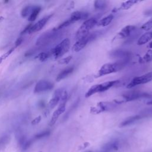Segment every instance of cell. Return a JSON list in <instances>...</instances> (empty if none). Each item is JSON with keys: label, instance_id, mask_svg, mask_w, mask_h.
<instances>
[{"label": "cell", "instance_id": "obj_1", "mask_svg": "<svg viewBox=\"0 0 152 152\" xmlns=\"http://www.w3.org/2000/svg\"><path fill=\"white\" fill-rule=\"evenodd\" d=\"M128 61L129 59H120L115 62L105 64L102 65L99 69L98 76H103L117 72L124 68L125 66L128 64Z\"/></svg>", "mask_w": 152, "mask_h": 152}, {"label": "cell", "instance_id": "obj_2", "mask_svg": "<svg viewBox=\"0 0 152 152\" xmlns=\"http://www.w3.org/2000/svg\"><path fill=\"white\" fill-rule=\"evenodd\" d=\"M97 23V21L96 18H90L85 20L76 33V40H77L87 35L90 33V30H91Z\"/></svg>", "mask_w": 152, "mask_h": 152}, {"label": "cell", "instance_id": "obj_3", "mask_svg": "<svg viewBox=\"0 0 152 152\" xmlns=\"http://www.w3.org/2000/svg\"><path fill=\"white\" fill-rule=\"evenodd\" d=\"M119 83L118 80H113V81H107L102 84H95L91 86L89 90L86 93V97H88L91 95L100 92H103L109 90L110 88L112 87L113 86H115Z\"/></svg>", "mask_w": 152, "mask_h": 152}, {"label": "cell", "instance_id": "obj_4", "mask_svg": "<svg viewBox=\"0 0 152 152\" xmlns=\"http://www.w3.org/2000/svg\"><path fill=\"white\" fill-rule=\"evenodd\" d=\"M69 47L70 40L69 39L66 38L53 48L49 53L53 56L55 59H57L65 55L69 50Z\"/></svg>", "mask_w": 152, "mask_h": 152}, {"label": "cell", "instance_id": "obj_5", "mask_svg": "<svg viewBox=\"0 0 152 152\" xmlns=\"http://www.w3.org/2000/svg\"><path fill=\"white\" fill-rule=\"evenodd\" d=\"M88 17V14L87 12H83V11H75L71 14V15L69 17V18H68L67 20L61 23L58 27H56V28L58 30H61L62 28H64L72 24V23L76 21L83 20H86Z\"/></svg>", "mask_w": 152, "mask_h": 152}, {"label": "cell", "instance_id": "obj_6", "mask_svg": "<svg viewBox=\"0 0 152 152\" xmlns=\"http://www.w3.org/2000/svg\"><path fill=\"white\" fill-rule=\"evenodd\" d=\"M57 31V30L53 28L51 31L44 33L37 39L36 45L39 46H43L48 43H50L51 42L55 40L58 37V33Z\"/></svg>", "mask_w": 152, "mask_h": 152}, {"label": "cell", "instance_id": "obj_7", "mask_svg": "<svg viewBox=\"0 0 152 152\" xmlns=\"http://www.w3.org/2000/svg\"><path fill=\"white\" fill-rule=\"evenodd\" d=\"M60 100V104L58 108L53 112L51 119L49 122V126H53L57 121L59 116L63 113L65 110V106L67 101L68 94L67 92H64Z\"/></svg>", "mask_w": 152, "mask_h": 152}, {"label": "cell", "instance_id": "obj_8", "mask_svg": "<svg viewBox=\"0 0 152 152\" xmlns=\"http://www.w3.org/2000/svg\"><path fill=\"white\" fill-rule=\"evenodd\" d=\"M96 33H89L86 36L77 40L72 46V50L78 52L81 50L88 42H91L96 37Z\"/></svg>", "mask_w": 152, "mask_h": 152}, {"label": "cell", "instance_id": "obj_9", "mask_svg": "<svg viewBox=\"0 0 152 152\" xmlns=\"http://www.w3.org/2000/svg\"><path fill=\"white\" fill-rule=\"evenodd\" d=\"M151 81H152V71L134 78L132 81L127 85V88H131L137 85L145 84L150 82Z\"/></svg>", "mask_w": 152, "mask_h": 152}, {"label": "cell", "instance_id": "obj_10", "mask_svg": "<svg viewBox=\"0 0 152 152\" xmlns=\"http://www.w3.org/2000/svg\"><path fill=\"white\" fill-rule=\"evenodd\" d=\"M53 87V84L47 80H40L37 82L34 87V92L39 93L51 90Z\"/></svg>", "mask_w": 152, "mask_h": 152}, {"label": "cell", "instance_id": "obj_11", "mask_svg": "<svg viewBox=\"0 0 152 152\" xmlns=\"http://www.w3.org/2000/svg\"><path fill=\"white\" fill-rule=\"evenodd\" d=\"M52 16V14L49 15L48 16H46L42 19H40L39 21H38L37 23H36L34 24H32L31 26L30 30H28V33H35L38 31H40L42 30V28L46 25V23L48 21V20L50 18V17Z\"/></svg>", "mask_w": 152, "mask_h": 152}, {"label": "cell", "instance_id": "obj_12", "mask_svg": "<svg viewBox=\"0 0 152 152\" xmlns=\"http://www.w3.org/2000/svg\"><path fill=\"white\" fill-rule=\"evenodd\" d=\"M123 97L124 99L127 101H131L137 100L140 98L143 97H150V94L147 93H143V92H138V91H132L129 92L128 93H125L123 95Z\"/></svg>", "mask_w": 152, "mask_h": 152}, {"label": "cell", "instance_id": "obj_13", "mask_svg": "<svg viewBox=\"0 0 152 152\" xmlns=\"http://www.w3.org/2000/svg\"><path fill=\"white\" fill-rule=\"evenodd\" d=\"M64 91V90H63L62 88H59L55 91L53 97L50 100L49 102V106L50 109L54 108L57 105V104L60 102L61 96Z\"/></svg>", "mask_w": 152, "mask_h": 152}, {"label": "cell", "instance_id": "obj_14", "mask_svg": "<svg viewBox=\"0 0 152 152\" xmlns=\"http://www.w3.org/2000/svg\"><path fill=\"white\" fill-rule=\"evenodd\" d=\"M119 148V142L116 140L110 141L104 144L101 148L100 152H114Z\"/></svg>", "mask_w": 152, "mask_h": 152}, {"label": "cell", "instance_id": "obj_15", "mask_svg": "<svg viewBox=\"0 0 152 152\" xmlns=\"http://www.w3.org/2000/svg\"><path fill=\"white\" fill-rule=\"evenodd\" d=\"M135 26H127L123 28L118 34L117 37L121 39L126 38L131 34V33L135 30Z\"/></svg>", "mask_w": 152, "mask_h": 152}, {"label": "cell", "instance_id": "obj_16", "mask_svg": "<svg viewBox=\"0 0 152 152\" xmlns=\"http://www.w3.org/2000/svg\"><path fill=\"white\" fill-rule=\"evenodd\" d=\"M74 71V67L73 66H70L68 68H66L62 70L57 76L56 77V81H59L66 77H67L69 75H70L72 72Z\"/></svg>", "mask_w": 152, "mask_h": 152}, {"label": "cell", "instance_id": "obj_17", "mask_svg": "<svg viewBox=\"0 0 152 152\" xmlns=\"http://www.w3.org/2000/svg\"><path fill=\"white\" fill-rule=\"evenodd\" d=\"M152 39V31H148L143 34L138 40L137 44L138 45H142L148 42L150 40Z\"/></svg>", "mask_w": 152, "mask_h": 152}, {"label": "cell", "instance_id": "obj_18", "mask_svg": "<svg viewBox=\"0 0 152 152\" xmlns=\"http://www.w3.org/2000/svg\"><path fill=\"white\" fill-rule=\"evenodd\" d=\"M141 118V116L140 115H135V116H132L131 117H129L127 119H126L125 120H124L122 122H121V124L119 125V126L124 127V126L129 125L134 123L137 121L139 120Z\"/></svg>", "mask_w": 152, "mask_h": 152}, {"label": "cell", "instance_id": "obj_19", "mask_svg": "<svg viewBox=\"0 0 152 152\" xmlns=\"http://www.w3.org/2000/svg\"><path fill=\"white\" fill-rule=\"evenodd\" d=\"M113 15L112 14H109L107 16L101 19L97 23V26L99 27H106L109 25V24L112 21L113 19Z\"/></svg>", "mask_w": 152, "mask_h": 152}, {"label": "cell", "instance_id": "obj_20", "mask_svg": "<svg viewBox=\"0 0 152 152\" xmlns=\"http://www.w3.org/2000/svg\"><path fill=\"white\" fill-rule=\"evenodd\" d=\"M40 11H41V8L40 7L35 6L33 11L31 12V13L30 14V15L28 17V20L29 21H31V22L34 21L36 19L37 17L38 16Z\"/></svg>", "mask_w": 152, "mask_h": 152}, {"label": "cell", "instance_id": "obj_21", "mask_svg": "<svg viewBox=\"0 0 152 152\" xmlns=\"http://www.w3.org/2000/svg\"><path fill=\"white\" fill-rule=\"evenodd\" d=\"M35 6H31V5H28L26 7H24L21 12V15L22 16V17L23 18H26L27 17H29V15H30V14L31 13V12L33 11L34 8Z\"/></svg>", "mask_w": 152, "mask_h": 152}, {"label": "cell", "instance_id": "obj_22", "mask_svg": "<svg viewBox=\"0 0 152 152\" xmlns=\"http://www.w3.org/2000/svg\"><path fill=\"white\" fill-rule=\"evenodd\" d=\"M50 134V131H45L41 132H39L38 134H37L36 135H35L33 138L31 139L33 141H34V140H39L41 139L42 138L46 137L47 136H48Z\"/></svg>", "mask_w": 152, "mask_h": 152}, {"label": "cell", "instance_id": "obj_23", "mask_svg": "<svg viewBox=\"0 0 152 152\" xmlns=\"http://www.w3.org/2000/svg\"><path fill=\"white\" fill-rule=\"evenodd\" d=\"M106 1H96L94 3V8L97 10H102L106 7Z\"/></svg>", "mask_w": 152, "mask_h": 152}, {"label": "cell", "instance_id": "obj_24", "mask_svg": "<svg viewBox=\"0 0 152 152\" xmlns=\"http://www.w3.org/2000/svg\"><path fill=\"white\" fill-rule=\"evenodd\" d=\"M50 55V54L49 52H41L35 57V59H38L39 61L43 62L47 60Z\"/></svg>", "mask_w": 152, "mask_h": 152}, {"label": "cell", "instance_id": "obj_25", "mask_svg": "<svg viewBox=\"0 0 152 152\" xmlns=\"http://www.w3.org/2000/svg\"><path fill=\"white\" fill-rule=\"evenodd\" d=\"M15 49V47L11 48V49H9L7 52H5L3 55H2L0 56V64H1L5 59H6L14 51Z\"/></svg>", "mask_w": 152, "mask_h": 152}, {"label": "cell", "instance_id": "obj_26", "mask_svg": "<svg viewBox=\"0 0 152 152\" xmlns=\"http://www.w3.org/2000/svg\"><path fill=\"white\" fill-rule=\"evenodd\" d=\"M137 2V1H126L125 2H124L122 5L121 8L123 10H127L129 9L132 5H134V4H135Z\"/></svg>", "mask_w": 152, "mask_h": 152}, {"label": "cell", "instance_id": "obj_27", "mask_svg": "<svg viewBox=\"0 0 152 152\" xmlns=\"http://www.w3.org/2000/svg\"><path fill=\"white\" fill-rule=\"evenodd\" d=\"M141 28L143 30L148 31L151 28H152V18H151L150 20L145 23L141 27Z\"/></svg>", "mask_w": 152, "mask_h": 152}, {"label": "cell", "instance_id": "obj_28", "mask_svg": "<svg viewBox=\"0 0 152 152\" xmlns=\"http://www.w3.org/2000/svg\"><path fill=\"white\" fill-rule=\"evenodd\" d=\"M142 61L145 62H148L152 61V50H148L143 56Z\"/></svg>", "mask_w": 152, "mask_h": 152}, {"label": "cell", "instance_id": "obj_29", "mask_svg": "<svg viewBox=\"0 0 152 152\" xmlns=\"http://www.w3.org/2000/svg\"><path fill=\"white\" fill-rule=\"evenodd\" d=\"M71 59H72V56H67L66 58H62V59H60L58 61V64H68L69 62V61L71 60Z\"/></svg>", "mask_w": 152, "mask_h": 152}, {"label": "cell", "instance_id": "obj_30", "mask_svg": "<svg viewBox=\"0 0 152 152\" xmlns=\"http://www.w3.org/2000/svg\"><path fill=\"white\" fill-rule=\"evenodd\" d=\"M8 140H9V137L7 135H4L2 137L0 138V148L2 147L6 142H7Z\"/></svg>", "mask_w": 152, "mask_h": 152}, {"label": "cell", "instance_id": "obj_31", "mask_svg": "<svg viewBox=\"0 0 152 152\" xmlns=\"http://www.w3.org/2000/svg\"><path fill=\"white\" fill-rule=\"evenodd\" d=\"M41 119H42V118H41L40 116H37L36 118H35L31 121V124L33 125H35L38 124L40 122Z\"/></svg>", "mask_w": 152, "mask_h": 152}, {"label": "cell", "instance_id": "obj_32", "mask_svg": "<svg viewBox=\"0 0 152 152\" xmlns=\"http://www.w3.org/2000/svg\"><path fill=\"white\" fill-rule=\"evenodd\" d=\"M23 41V38L22 37H18V38L16 40V41H15V48H16L18 47V46L22 43Z\"/></svg>", "mask_w": 152, "mask_h": 152}, {"label": "cell", "instance_id": "obj_33", "mask_svg": "<svg viewBox=\"0 0 152 152\" xmlns=\"http://www.w3.org/2000/svg\"><path fill=\"white\" fill-rule=\"evenodd\" d=\"M32 26V24H30L29 25H28V26H26V27L22 31V32L21 33V34L22 35V34H25V33H28V30H30V27H31V26Z\"/></svg>", "mask_w": 152, "mask_h": 152}, {"label": "cell", "instance_id": "obj_34", "mask_svg": "<svg viewBox=\"0 0 152 152\" xmlns=\"http://www.w3.org/2000/svg\"><path fill=\"white\" fill-rule=\"evenodd\" d=\"M89 145H90L89 142H86L84 143L83 145H81L79 147V149H80V150H84V148H87L88 146H89Z\"/></svg>", "mask_w": 152, "mask_h": 152}, {"label": "cell", "instance_id": "obj_35", "mask_svg": "<svg viewBox=\"0 0 152 152\" xmlns=\"http://www.w3.org/2000/svg\"><path fill=\"white\" fill-rule=\"evenodd\" d=\"M147 104H152V100H151L150 101H148L147 102Z\"/></svg>", "mask_w": 152, "mask_h": 152}, {"label": "cell", "instance_id": "obj_36", "mask_svg": "<svg viewBox=\"0 0 152 152\" xmlns=\"http://www.w3.org/2000/svg\"><path fill=\"white\" fill-rule=\"evenodd\" d=\"M148 47H149L150 48H152V42H150V43H149V45H148Z\"/></svg>", "mask_w": 152, "mask_h": 152}, {"label": "cell", "instance_id": "obj_37", "mask_svg": "<svg viewBox=\"0 0 152 152\" xmlns=\"http://www.w3.org/2000/svg\"><path fill=\"white\" fill-rule=\"evenodd\" d=\"M87 152H91V151H87Z\"/></svg>", "mask_w": 152, "mask_h": 152}, {"label": "cell", "instance_id": "obj_38", "mask_svg": "<svg viewBox=\"0 0 152 152\" xmlns=\"http://www.w3.org/2000/svg\"><path fill=\"white\" fill-rule=\"evenodd\" d=\"M40 152H42V151H40Z\"/></svg>", "mask_w": 152, "mask_h": 152}]
</instances>
